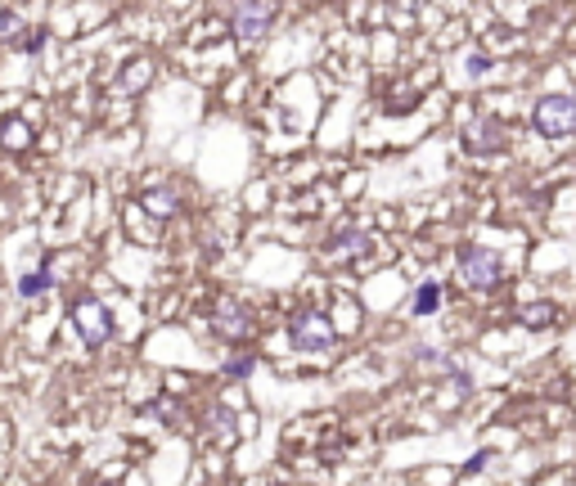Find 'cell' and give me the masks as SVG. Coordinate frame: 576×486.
Returning a JSON list of instances; mask_svg holds the SVG:
<instances>
[{"instance_id": "obj_1", "label": "cell", "mask_w": 576, "mask_h": 486, "mask_svg": "<svg viewBox=\"0 0 576 486\" xmlns=\"http://www.w3.org/2000/svg\"><path fill=\"white\" fill-rule=\"evenodd\" d=\"M527 131L545 149H572L576 144V91L572 86H545L527 104Z\"/></svg>"}, {"instance_id": "obj_2", "label": "cell", "mask_w": 576, "mask_h": 486, "mask_svg": "<svg viewBox=\"0 0 576 486\" xmlns=\"http://www.w3.org/2000/svg\"><path fill=\"white\" fill-rule=\"evenodd\" d=\"M455 279L473 297H495V293L509 288V261H504V252L495 243L464 239L455 248Z\"/></svg>"}, {"instance_id": "obj_3", "label": "cell", "mask_w": 576, "mask_h": 486, "mask_svg": "<svg viewBox=\"0 0 576 486\" xmlns=\"http://www.w3.org/2000/svg\"><path fill=\"white\" fill-rule=\"evenodd\" d=\"M460 144H464V153H473V158H500V153H509L513 131L504 126V118H495V113H473V118L464 122Z\"/></svg>"}, {"instance_id": "obj_4", "label": "cell", "mask_w": 576, "mask_h": 486, "mask_svg": "<svg viewBox=\"0 0 576 486\" xmlns=\"http://www.w3.org/2000/svg\"><path fill=\"white\" fill-rule=\"evenodd\" d=\"M563 320H568V306H563L559 297H550V293L527 297V302H518V306H513V329L536 334V338H545V334L563 329Z\"/></svg>"}, {"instance_id": "obj_5", "label": "cell", "mask_w": 576, "mask_h": 486, "mask_svg": "<svg viewBox=\"0 0 576 486\" xmlns=\"http://www.w3.org/2000/svg\"><path fill=\"white\" fill-rule=\"evenodd\" d=\"M288 343L298 352H329L338 343V334H334V325H329L325 311H298L288 320Z\"/></svg>"}, {"instance_id": "obj_6", "label": "cell", "mask_w": 576, "mask_h": 486, "mask_svg": "<svg viewBox=\"0 0 576 486\" xmlns=\"http://www.w3.org/2000/svg\"><path fill=\"white\" fill-rule=\"evenodd\" d=\"M275 14H279V5H275V0H243V5H239V14H234V36H239L243 45H257V41L270 32Z\"/></svg>"}, {"instance_id": "obj_7", "label": "cell", "mask_w": 576, "mask_h": 486, "mask_svg": "<svg viewBox=\"0 0 576 486\" xmlns=\"http://www.w3.org/2000/svg\"><path fill=\"white\" fill-rule=\"evenodd\" d=\"M212 329H217V338H226V343H243V338H252L257 320H252V311H248L243 302L221 297V302L212 306Z\"/></svg>"}, {"instance_id": "obj_8", "label": "cell", "mask_w": 576, "mask_h": 486, "mask_svg": "<svg viewBox=\"0 0 576 486\" xmlns=\"http://www.w3.org/2000/svg\"><path fill=\"white\" fill-rule=\"evenodd\" d=\"M73 325H77V334H82L91 347L109 343V334H113V325H109V311H104L95 297H82V302L73 306Z\"/></svg>"}, {"instance_id": "obj_9", "label": "cell", "mask_w": 576, "mask_h": 486, "mask_svg": "<svg viewBox=\"0 0 576 486\" xmlns=\"http://www.w3.org/2000/svg\"><path fill=\"white\" fill-rule=\"evenodd\" d=\"M442 302H446V284L442 279H419L415 293H410V316L415 320H428V316L442 311Z\"/></svg>"}, {"instance_id": "obj_10", "label": "cell", "mask_w": 576, "mask_h": 486, "mask_svg": "<svg viewBox=\"0 0 576 486\" xmlns=\"http://www.w3.org/2000/svg\"><path fill=\"white\" fill-rule=\"evenodd\" d=\"M140 208H144L153 221H167V217L181 208V194H176L171 185H162V190H144V194H140Z\"/></svg>"}, {"instance_id": "obj_11", "label": "cell", "mask_w": 576, "mask_h": 486, "mask_svg": "<svg viewBox=\"0 0 576 486\" xmlns=\"http://www.w3.org/2000/svg\"><path fill=\"white\" fill-rule=\"evenodd\" d=\"M149 77H153V63H149V59H131V68L122 73L117 91H122V95H135L140 86H149Z\"/></svg>"}, {"instance_id": "obj_12", "label": "cell", "mask_w": 576, "mask_h": 486, "mask_svg": "<svg viewBox=\"0 0 576 486\" xmlns=\"http://www.w3.org/2000/svg\"><path fill=\"white\" fill-rule=\"evenodd\" d=\"M329 248H334V252H365L369 239H365V230H356V226H338L334 239H329Z\"/></svg>"}, {"instance_id": "obj_13", "label": "cell", "mask_w": 576, "mask_h": 486, "mask_svg": "<svg viewBox=\"0 0 576 486\" xmlns=\"http://www.w3.org/2000/svg\"><path fill=\"white\" fill-rule=\"evenodd\" d=\"M50 288V266H41V270H27L23 279H18V293L23 297H41Z\"/></svg>"}, {"instance_id": "obj_14", "label": "cell", "mask_w": 576, "mask_h": 486, "mask_svg": "<svg viewBox=\"0 0 576 486\" xmlns=\"http://www.w3.org/2000/svg\"><path fill=\"white\" fill-rule=\"evenodd\" d=\"M491 68H495V63H491V54H486V50H473V54L464 59V73H468V82H482V77H491Z\"/></svg>"}, {"instance_id": "obj_15", "label": "cell", "mask_w": 576, "mask_h": 486, "mask_svg": "<svg viewBox=\"0 0 576 486\" xmlns=\"http://www.w3.org/2000/svg\"><path fill=\"white\" fill-rule=\"evenodd\" d=\"M252 369H257V356H252V352H243V356H230V361H226V374H230V378H248Z\"/></svg>"}, {"instance_id": "obj_16", "label": "cell", "mask_w": 576, "mask_h": 486, "mask_svg": "<svg viewBox=\"0 0 576 486\" xmlns=\"http://www.w3.org/2000/svg\"><path fill=\"white\" fill-rule=\"evenodd\" d=\"M5 144H9V149H23V144H27V122H5Z\"/></svg>"}, {"instance_id": "obj_17", "label": "cell", "mask_w": 576, "mask_h": 486, "mask_svg": "<svg viewBox=\"0 0 576 486\" xmlns=\"http://www.w3.org/2000/svg\"><path fill=\"white\" fill-rule=\"evenodd\" d=\"M212 433H217L221 442H234V419H230V410H217V414H212Z\"/></svg>"}, {"instance_id": "obj_18", "label": "cell", "mask_w": 576, "mask_h": 486, "mask_svg": "<svg viewBox=\"0 0 576 486\" xmlns=\"http://www.w3.org/2000/svg\"><path fill=\"white\" fill-rule=\"evenodd\" d=\"M18 14H9V9H0V41H18Z\"/></svg>"}, {"instance_id": "obj_19", "label": "cell", "mask_w": 576, "mask_h": 486, "mask_svg": "<svg viewBox=\"0 0 576 486\" xmlns=\"http://www.w3.org/2000/svg\"><path fill=\"white\" fill-rule=\"evenodd\" d=\"M14 45H18V50H27V54H36V50H45V32L36 27V32H27V36H18Z\"/></svg>"}, {"instance_id": "obj_20", "label": "cell", "mask_w": 576, "mask_h": 486, "mask_svg": "<svg viewBox=\"0 0 576 486\" xmlns=\"http://www.w3.org/2000/svg\"><path fill=\"white\" fill-rule=\"evenodd\" d=\"M491 460H495L491 451H473V455H468V464H464V473H482V469H491Z\"/></svg>"}, {"instance_id": "obj_21", "label": "cell", "mask_w": 576, "mask_h": 486, "mask_svg": "<svg viewBox=\"0 0 576 486\" xmlns=\"http://www.w3.org/2000/svg\"><path fill=\"white\" fill-rule=\"evenodd\" d=\"M392 5H396V9H405V14H419L428 0H392Z\"/></svg>"}, {"instance_id": "obj_22", "label": "cell", "mask_w": 576, "mask_h": 486, "mask_svg": "<svg viewBox=\"0 0 576 486\" xmlns=\"http://www.w3.org/2000/svg\"><path fill=\"white\" fill-rule=\"evenodd\" d=\"M275 486H279V482H275Z\"/></svg>"}]
</instances>
